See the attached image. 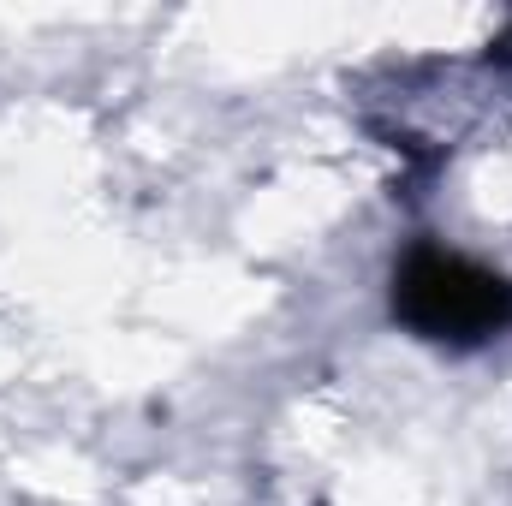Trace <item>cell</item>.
Instances as JSON below:
<instances>
[{
	"label": "cell",
	"mask_w": 512,
	"mask_h": 506,
	"mask_svg": "<svg viewBox=\"0 0 512 506\" xmlns=\"http://www.w3.org/2000/svg\"><path fill=\"white\" fill-rule=\"evenodd\" d=\"M393 322L435 346H483L512 328V280L447 245H411L393 268Z\"/></svg>",
	"instance_id": "obj_1"
}]
</instances>
